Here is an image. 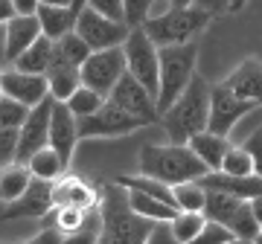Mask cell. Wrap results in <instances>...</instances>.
Listing matches in <instances>:
<instances>
[{
	"mask_svg": "<svg viewBox=\"0 0 262 244\" xmlns=\"http://www.w3.org/2000/svg\"><path fill=\"white\" fill-rule=\"evenodd\" d=\"M99 218H102L99 241L105 244H140L149 238L151 221L134 212L128 189L117 180L99 189Z\"/></svg>",
	"mask_w": 262,
	"mask_h": 244,
	"instance_id": "1",
	"label": "cell"
},
{
	"mask_svg": "<svg viewBox=\"0 0 262 244\" xmlns=\"http://www.w3.org/2000/svg\"><path fill=\"white\" fill-rule=\"evenodd\" d=\"M137 163H140L143 175H151V178L163 180L169 186L184 183V180H198L201 175L210 172V166L189 149L187 142H172V145H151V142H146L140 149Z\"/></svg>",
	"mask_w": 262,
	"mask_h": 244,
	"instance_id": "2",
	"label": "cell"
},
{
	"mask_svg": "<svg viewBox=\"0 0 262 244\" xmlns=\"http://www.w3.org/2000/svg\"><path fill=\"white\" fill-rule=\"evenodd\" d=\"M207 119H210V85L201 76H192L184 93L160 113L158 122H163L172 142H187L192 134L204 131Z\"/></svg>",
	"mask_w": 262,
	"mask_h": 244,
	"instance_id": "3",
	"label": "cell"
},
{
	"mask_svg": "<svg viewBox=\"0 0 262 244\" xmlns=\"http://www.w3.org/2000/svg\"><path fill=\"white\" fill-rule=\"evenodd\" d=\"M213 20V15H207L201 6H172L169 3L163 12H151L143 29L149 32V38L158 44V47H166V44H187V41H195V35Z\"/></svg>",
	"mask_w": 262,
	"mask_h": 244,
	"instance_id": "4",
	"label": "cell"
},
{
	"mask_svg": "<svg viewBox=\"0 0 262 244\" xmlns=\"http://www.w3.org/2000/svg\"><path fill=\"white\" fill-rule=\"evenodd\" d=\"M160 53V87H158V111L163 113L169 105L175 102L184 87L195 76V61H198V44H166L158 47Z\"/></svg>",
	"mask_w": 262,
	"mask_h": 244,
	"instance_id": "5",
	"label": "cell"
},
{
	"mask_svg": "<svg viewBox=\"0 0 262 244\" xmlns=\"http://www.w3.org/2000/svg\"><path fill=\"white\" fill-rule=\"evenodd\" d=\"M204 215L213 218V221L227 224L239 241H253L256 233H259V224H256V218H253L251 201L227 195V192H219V189H207Z\"/></svg>",
	"mask_w": 262,
	"mask_h": 244,
	"instance_id": "6",
	"label": "cell"
},
{
	"mask_svg": "<svg viewBox=\"0 0 262 244\" xmlns=\"http://www.w3.org/2000/svg\"><path fill=\"white\" fill-rule=\"evenodd\" d=\"M122 50H125V64H128V73L143 82L151 93L158 96L160 87V53L158 44L149 38V32L143 27H131L128 38L122 41Z\"/></svg>",
	"mask_w": 262,
	"mask_h": 244,
	"instance_id": "7",
	"label": "cell"
},
{
	"mask_svg": "<svg viewBox=\"0 0 262 244\" xmlns=\"http://www.w3.org/2000/svg\"><path fill=\"white\" fill-rule=\"evenodd\" d=\"M146 122L140 116L128 113L117 102L105 99L102 108H96L94 113H88L79 119V140H96V137H125L143 128Z\"/></svg>",
	"mask_w": 262,
	"mask_h": 244,
	"instance_id": "8",
	"label": "cell"
},
{
	"mask_svg": "<svg viewBox=\"0 0 262 244\" xmlns=\"http://www.w3.org/2000/svg\"><path fill=\"white\" fill-rule=\"evenodd\" d=\"M128 70L125 64V50L108 47V50H91V56L82 64V85L94 87L96 93H102L108 99V93L114 90V85L122 79V73Z\"/></svg>",
	"mask_w": 262,
	"mask_h": 244,
	"instance_id": "9",
	"label": "cell"
},
{
	"mask_svg": "<svg viewBox=\"0 0 262 244\" xmlns=\"http://www.w3.org/2000/svg\"><path fill=\"white\" fill-rule=\"evenodd\" d=\"M256 108L253 99H245V96L233 93L225 82L210 87V119H207V128L215 134H230L236 128V122L248 116V113Z\"/></svg>",
	"mask_w": 262,
	"mask_h": 244,
	"instance_id": "10",
	"label": "cell"
},
{
	"mask_svg": "<svg viewBox=\"0 0 262 244\" xmlns=\"http://www.w3.org/2000/svg\"><path fill=\"white\" fill-rule=\"evenodd\" d=\"M128 23L125 20H114L99 15L96 9L84 6L79 15H76V32L88 41L91 50H108V47H120L122 41L128 38Z\"/></svg>",
	"mask_w": 262,
	"mask_h": 244,
	"instance_id": "11",
	"label": "cell"
},
{
	"mask_svg": "<svg viewBox=\"0 0 262 244\" xmlns=\"http://www.w3.org/2000/svg\"><path fill=\"white\" fill-rule=\"evenodd\" d=\"M108 99H111V102H117L120 108H125L128 113H134V116H140L146 125H151V122L160 119L158 96L151 93L143 82H137L128 70H125V73H122V79L114 85V90L108 93Z\"/></svg>",
	"mask_w": 262,
	"mask_h": 244,
	"instance_id": "12",
	"label": "cell"
},
{
	"mask_svg": "<svg viewBox=\"0 0 262 244\" xmlns=\"http://www.w3.org/2000/svg\"><path fill=\"white\" fill-rule=\"evenodd\" d=\"M53 96L41 99L35 108H29L27 119L20 122L18 128V157L20 163H27L38 149H44L50 142V113H53Z\"/></svg>",
	"mask_w": 262,
	"mask_h": 244,
	"instance_id": "13",
	"label": "cell"
},
{
	"mask_svg": "<svg viewBox=\"0 0 262 244\" xmlns=\"http://www.w3.org/2000/svg\"><path fill=\"white\" fill-rule=\"evenodd\" d=\"M0 90L18 102L35 108L41 99L50 96V82L44 73H27V70H18L12 64L6 70H0Z\"/></svg>",
	"mask_w": 262,
	"mask_h": 244,
	"instance_id": "14",
	"label": "cell"
},
{
	"mask_svg": "<svg viewBox=\"0 0 262 244\" xmlns=\"http://www.w3.org/2000/svg\"><path fill=\"white\" fill-rule=\"evenodd\" d=\"M76 142H79V116L67 108V102L56 99L53 102V113H50V145L61 154V160L67 166L73 160Z\"/></svg>",
	"mask_w": 262,
	"mask_h": 244,
	"instance_id": "15",
	"label": "cell"
},
{
	"mask_svg": "<svg viewBox=\"0 0 262 244\" xmlns=\"http://www.w3.org/2000/svg\"><path fill=\"white\" fill-rule=\"evenodd\" d=\"M50 207H53V180L32 178V183L18 201L3 204L0 218H44L50 212Z\"/></svg>",
	"mask_w": 262,
	"mask_h": 244,
	"instance_id": "16",
	"label": "cell"
},
{
	"mask_svg": "<svg viewBox=\"0 0 262 244\" xmlns=\"http://www.w3.org/2000/svg\"><path fill=\"white\" fill-rule=\"evenodd\" d=\"M198 183L204 189H219V192L245 198V201L262 195V178L256 172H251V175H230V172H225V169H210L207 175L198 178Z\"/></svg>",
	"mask_w": 262,
	"mask_h": 244,
	"instance_id": "17",
	"label": "cell"
},
{
	"mask_svg": "<svg viewBox=\"0 0 262 244\" xmlns=\"http://www.w3.org/2000/svg\"><path fill=\"white\" fill-rule=\"evenodd\" d=\"M41 35H44V32H41V20H38L35 12H32V15L18 12L12 20H6V44H3V56H6V61L12 64V61H15L29 44H35Z\"/></svg>",
	"mask_w": 262,
	"mask_h": 244,
	"instance_id": "18",
	"label": "cell"
},
{
	"mask_svg": "<svg viewBox=\"0 0 262 244\" xmlns=\"http://www.w3.org/2000/svg\"><path fill=\"white\" fill-rule=\"evenodd\" d=\"M53 204L58 207H79V209H96L99 207V189H94L82 178H61L53 183Z\"/></svg>",
	"mask_w": 262,
	"mask_h": 244,
	"instance_id": "19",
	"label": "cell"
},
{
	"mask_svg": "<svg viewBox=\"0 0 262 244\" xmlns=\"http://www.w3.org/2000/svg\"><path fill=\"white\" fill-rule=\"evenodd\" d=\"M225 85L230 87L233 93H239V96H245V99H253L256 105H262V61H256V58L242 61V64L225 79Z\"/></svg>",
	"mask_w": 262,
	"mask_h": 244,
	"instance_id": "20",
	"label": "cell"
},
{
	"mask_svg": "<svg viewBox=\"0 0 262 244\" xmlns=\"http://www.w3.org/2000/svg\"><path fill=\"white\" fill-rule=\"evenodd\" d=\"M187 145L204 160L210 169H222V160H225L227 149H230V140H227L225 134H215V131H210V128H204V131L192 134L187 140Z\"/></svg>",
	"mask_w": 262,
	"mask_h": 244,
	"instance_id": "21",
	"label": "cell"
},
{
	"mask_svg": "<svg viewBox=\"0 0 262 244\" xmlns=\"http://www.w3.org/2000/svg\"><path fill=\"white\" fill-rule=\"evenodd\" d=\"M29 183H32V172H29L27 163H20V160L3 163V166H0V204L18 201V198L27 192Z\"/></svg>",
	"mask_w": 262,
	"mask_h": 244,
	"instance_id": "22",
	"label": "cell"
},
{
	"mask_svg": "<svg viewBox=\"0 0 262 244\" xmlns=\"http://www.w3.org/2000/svg\"><path fill=\"white\" fill-rule=\"evenodd\" d=\"M35 15L41 20V32L47 38H53V41H58L61 35H67V32L76 29L73 6H47V3H38Z\"/></svg>",
	"mask_w": 262,
	"mask_h": 244,
	"instance_id": "23",
	"label": "cell"
},
{
	"mask_svg": "<svg viewBox=\"0 0 262 244\" xmlns=\"http://www.w3.org/2000/svg\"><path fill=\"white\" fill-rule=\"evenodd\" d=\"M47 82H50V96L53 99H70L76 87L82 85V67H73V64H64V61H50L47 67Z\"/></svg>",
	"mask_w": 262,
	"mask_h": 244,
	"instance_id": "24",
	"label": "cell"
},
{
	"mask_svg": "<svg viewBox=\"0 0 262 244\" xmlns=\"http://www.w3.org/2000/svg\"><path fill=\"white\" fill-rule=\"evenodd\" d=\"M128 201L134 207V212H140L149 221H172L178 215L175 204H166V201H160V198L149 195V192H140V189H128Z\"/></svg>",
	"mask_w": 262,
	"mask_h": 244,
	"instance_id": "25",
	"label": "cell"
},
{
	"mask_svg": "<svg viewBox=\"0 0 262 244\" xmlns=\"http://www.w3.org/2000/svg\"><path fill=\"white\" fill-rule=\"evenodd\" d=\"M27 166H29V172H32V178L53 180V183H56V180L67 172V163L61 160V154H58L50 142L44 145V149H38L35 154L27 160Z\"/></svg>",
	"mask_w": 262,
	"mask_h": 244,
	"instance_id": "26",
	"label": "cell"
},
{
	"mask_svg": "<svg viewBox=\"0 0 262 244\" xmlns=\"http://www.w3.org/2000/svg\"><path fill=\"white\" fill-rule=\"evenodd\" d=\"M50 61H53V38L41 35L35 44H29L12 64L18 67V70H27V73H47Z\"/></svg>",
	"mask_w": 262,
	"mask_h": 244,
	"instance_id": "27",
	"label": "cell"
},
{
	"mask_svg": "<svg viewBox=\"0 0 262 244\" xmlns=\"http://www.w3.org/2000/svg\"><path fill=\"white\" fill-rule=\"evenodd\" d=\"M88 56H91V47H88V41H84L76 29L73 32H67V35H61L58 41H53V58H56V61L82 67Z\"/></svg>",
	"mask_w": 262,
	"mask_h": 244,
	"instance_id": "28",
	"label": "cell"
},
{
	"mask_svg": "<svg viewBox=\"0 0 262 244\" xmlns=\"http://www.w3.org/2000/svg\"><path fill=\"white\" fill-rule=\"evenodd\" d=\"M175 192V207L184 209V212H204L207 204V189L198 183V180H184V183H175L172 186Z\"/></svg>",
	"mask_w": 262,
	"mask_h": 244,
	"instance_id": "29",
	"label": "cell"
},
{
	"mask_svg": "<svg viewBox=\"0 0 262 244\" xmlns=\"http://www.w3.org/2000/svg\"><path fill=\"white\" fill-rule=\"evenodd\" d=\"M207 215L204 212H184L178 209V215L172 218V233H175V241L178 244H192L195 241L198 230L204 227Z\"/></svg>",
	"mask_w": 262,
	"mask_h": 244,
	"instance_id": "30",
	"label": "cell"
},
{
	"mask_svg": "<svg viewBox=\"0 0 262 244\" xmlns=\"http://www.w3.org/2000/svg\"><path fill=\"white\" fill-rule=\"evenodd\" d=\"M67 102V108L82 119V116H88V113H94L96 108H102V102H105V96L102 93H96L94 87H88V85H79L70 93V99H64Z\"/></svg>",
	"mask_w": 262,
	"mask_h": 244,
	"instance_id": "31",
	"label": "cell"
},
{
	"mask_svg": "<svg viewBox=\"0 0 262 244\" xmlns=\"http://www.w3.org/2000/svg\"><path fill=\"white\" fill-rule=\"evenodd\" d=\"M233 241H239V238L233 235L230 227L222 224V221L207 218L204 227L198 230V235H195V241H192V244H233Z\"/></svg>",
	"mask_w": 262,
	"mask_h": 244,
	"instance_id": "32",
	"label": "cell"
},
{
	"mask_svg": "<svg viewBox=\"0 0 262 244\" xmlns=\"http://www.w3.org/2000/svg\"><path fill=\"white\" fill-rule=\"evenodd\" d=\"M27 113H29V105L0 93V125L3 128H20V122L27 119Z\"/></svg>",
	"mask_w": 262,
	"mask_h": 244,
	"instance_id": "33",
	"label": "cell"
},
{
	"mask_svg": "<svg viewBox=\"0 0 262 244\" xmlns=\"http://www.w3.org/2000/svg\"><path fill=\"white\" fill-rule=\"evenodd\" d=\"M222 169L230 172V175H251L253 172V160H251V151L245 145H230L222 160Z\"/></svg>",
	"mask_w": 262,
	"mask_h": 244,
	"instance_id": "34",
	"label": "cell"
},
{
	"mask_svg": "<svg viewBox=\"0 0 262 244\" xmlns=\"http://www.w3.org/2000/svg\"><path fill=\"white\" fill-rule=\"evenodd\" d=\"M122 6H125V23L128 27H143L146 18L155 12L158 0H122Z\"/></svg>",
	"mask_w": 262,
	"mask_h": 244,
	"instance_id": "35",
	"label": "cell"
},
{
	"mask_svg": "<svg viewBox=\"0 0 262 244\" xmlns=\"http://www.w3.org/2000/svg\"><path fill=\"white\" fill-rule=\"evenodd\" d=\"M18 157V128H3L0 125V166L12 163Z\"/></svg>",
	"mask_w": 262,
	"mask_h": 244,
	"instance_id": "36",
	"label": "cell"
},
{
	"mask_svg": "<svg viewBox=\"0 0 262 244\" xmlns=\"http://www.w3.org/2000/svg\"><path fill=\"white\" fill-rule=\"evenodd\" d=\"M88 6L96 9L99 15H105V18L125 20V6H122V0H88Z\"/></svg>",
	"mask_w": 262,
	"mask_h": 244,
	"instance_id": "37",
	"label": "cell"
},
{
	"mask_svg": "<svg viewBox=\"0 0 262 244\" xmlns=\"http://www.w3.org/2000/svg\"><path fill=\"white\" fill-rule=\"evenodd\" d=\"M149 244H175V233H172V221H151L149 230Z\"/></svg>",
	"mask_w": 262,
	"mask_h": 244,
	"instance_id": "38",
	"label": "cell"
},
{
	"mask_svg": "<svg viewBox=\"0 0 262 244\" xmlns=\"http://www.w3.org/2000/svg\"><path fill=\"white\" fill-rule=\"evenodd\" d=\"M245 149L251 151V160H253V172L262 178V128H256V131L245 140Z\"/></svg>",
	"mask_w": 262,
	"mask_h": 244,
	"instance_id": "39",
	"label": "cell"
},
{
	"mask_svg": "<svg viewBox=\"0 0 262 244\" xmlns=\"http://www.w3.org/2000/svg\"><path fill=\"white\" fill-rule=\"evenodd\" d=\"M195 6H201V9L207 12V15H213V18H219V15H225V12H230V6H233V0H195Z\"/></svg>",
	"mask_w": 262,
	"mask_h": 244,
	"instance_id": "40",
	"label": "cell"
},
{
	"mask_svg": "<svg viewBox=\"0 0 262 244\" xmlns=\"http://www.w3.org/2000/svg\"><path fill=\"white\" fill-rule=\"evenodd\" d=\"M32 241H35V244H58V241H64V233H61L56 224H47L41 233L35 235V238H32Z\"/></svg>",
	"mask_w": 262,
	"mask_h": 244,
	"instance_id": "41",
	"label": "cell"
},
{
	"mask_svg": "<svg viewBox=\"0 0 262 244\" xmlns=\"http://www.w3.org/2000/svg\"><path fill=\"white\" fill-rule=\"evenodd\" d=\"M18 15V9H15V0H0V23L6 27V20H12Z\"/></svg>",
	"mask_w": 262,
	"mask_h": 244,
	"instance_id": "42",
	"label": "cell"
},
{
	"mask_svg": "<svg viewBox=\"0 0 262 244\" xmlns=\"http://www.w3.org/2000/svg\"><path fill=\"white\" fill-rule=\"evenodd\" d=\"M15 9L24 12V15H32L38 9V0H15Z\"/></svg>",
	"mask_w": 262,
	"mask_h": 244,
	"instance_id": "43",
	"label": "cell"
},
{
	"mask_svg": "<svg viewBox=\"0 0 262 244\" xmlns=\"http://www.w3.org/2000/svg\"><path fill=\"white\" fill-rule=\"evenodd\" d=\"M38 3H47V6H73V0H38Z\"/></svg>",
	"mask_w": 262,
	"mask_h": 244,
	"instance_id": "44",
	"label": "cell"
},
{
	"mask_svg": "<svg viewBox=\"0 0 262 244\" xmlns=\"http://www.w3.org/2000/svg\"><path fill=\"white\" fill-rule=\"evenodd\" d=\"M84 6H88V0H73V12H76V15H79Z\"/></svg>",
	"mask_w": 262,
	"mask_h": 244,
	"instance_id": "45",
	"label": "cell"
},
{
	"mask_svg": "<svg viewBox=\"0 0 262 244\" xmlns=\"http://www.w3.org/2000/svg\"><path fill=\"white\" fill-rule=\"evenodd\" d=\"M245 3H248V0H233V6H230V12H242V9H245Z\"/></svg>",
	"mask_w": 262,
	"mask_h": 244,
	"instance_id": "46",
	"label": "cell"
},
{
	"mask_svg": "<svg viewBox=\"0 0 262 244\" xmlns=\"http://www.w3.org/2000/svg\"><path fill=\"white\" fill-rule=\"evenodd\" d=\"M169 3H172V6H192L195 0H169Z\"/></svg>",
	"mask_w": 262,
	"mask_h": 244,
	"instance_id": "47",
	"label": "cell"
},
{
	"mask_svg": "<svg viewBox=\"0 0 262 244\" xmlns=\"http://www.w3.org/2000/svg\"><path fill=\"white\" fill-rule=\"evenodd\" d=\"M256 244H262V227H259V233H256V238H253Z\"/></svg>",
	"mask_w": 262,
	"mask_h": 244,
	"instance_id": "48",
	"label": "cell"
},
{
	"mask_svg": "<svg viewBox=\"0 0 262 244\" xmlns=\"http://www.w3.org/2000/svg\"><path fill=\"white\" fill-rule=\"evenodd\" d=\"M0 93H3V90H0Z\"/></svg>",
	"mask_w": 262,
	"mask_h": 244,
	"instance_id": "49",
	"label": "cell"
}]
</instances>
